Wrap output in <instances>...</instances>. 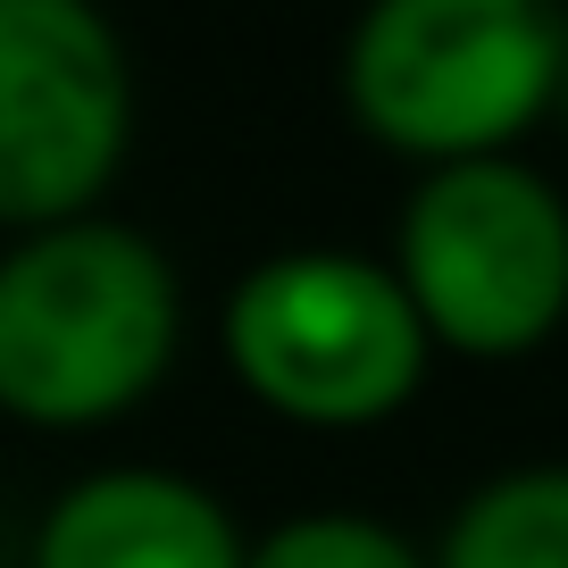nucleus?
<instances>
[{
    "mask_svg": "<svg viewBox=\"0 0 568 568\" xmlns=\"http://www.w3.org/2000/svg\"><path fill=\"white\" fill-rule=\"evenodd\" d=\"M125 51L84 0H0V226H68L125 160Z\"/></svg>",
    "mask_w": 568,
    "mask_h": 568,
    "instance_id": "5",
    "label": "nucleus"
},
{
    "mask_svg": "<svg viewBox=\"0 0 568 568\" xmlns=\"http://www.w3.org/2000/svg\"><path fill=\"white\" fill-rule=\"evenodd\" d=\"M226 359L276 418L376 426L418 393L426 326L393 267L359 251H276L234 284Z\"/></svg>",
    "mask_w": 568,
    "mask_h": 568,
    "instance_id": "3",
    "label": "nucleus"
},
{
    "mask_svg": "<svg viewBox=\"0 0 568 568\" xmlns=\"http://www.w3.org/2000/svg\"><path fill=\"white\" fill-rule=\"evenodd\" d=\"M426 343L468 359H518L568 310V210L518 160L435 168L402 217V267Z\"/></svg>",
    "mask_w": 568,
    "mask_h": 568,
    "instance_id": "4",
    "label": "nucleus"
},
{
    "mask_svg": "<svg viewBox=\"0 0 568 568\" xmlns=\"http://www.w3.org/2000/svg\"><path fill=\"white\" fill-rule=\"evenodd\" d=\"M243 568H426L385 518H359V510H310V518H284L267 527L260 544L243 551Z\"/></svg>",
    "mask_w": 568,
    "mask_h": 568,
    "instance_id": "8",
    "label": "nucleus"
},
{
    "mask_svg": "<svg viewBox=\"0 0 568 568\" xmlns=\"http://www.w3.org/2000/svg\"><path fill=\"white\" fill-rule=\"evenodd\" d=\"M560 101H568V51H560Z\"/></svg>",
    "mask_w": 568,
    "mask_h": 568,
    "instance_id": "9",
    "label": "nucleus"
},
{
    "mask_svg": "<svg viewBox=\"0 0 568 568\" xmlns=\"http://www.w3.org/2000/svg\"><path fill=\"white\" fill-rule=\"evenodd\" d=\"M444 568H568V468L485 485L444 535Z\"/></svg>",
    "mask_w": 568,
    "mask_h": 568,
    "instance_id": "7",
    "label": "nucleus"
},
{
    "mask_svg": "<svg viewBox=\"0 0 568 568\" xmlns=\"http://www.w3.org/2000/svg\"><path fill=\"white\" fill-rule=\"evenodd\" d=\"M176 267L109 217L26 234L0 260V409L26 426L125 418L176 359Z\"/></svg>",
    "mask_w": 568,
    "mask_h": 568,
    "instance_id": "1",
    "label": "nucleus"
},
{
    "mask_svg": "<svg viewBox=\"0 0 568 568\" xmlns=\"http://www.w3.org/2000/svg\"><path fill=\"white\" fill-rule=\"evenodd\" d=\"M568 26L535 0H385L343 51L352 118L409 160H501L560 92Z\"/></svg>",
    "mask_w": 568,
    "mask_h": 568,
    "instance_id": "2",
    "label": "nucleus"
},
{
    "mask_svg": "<svg viewBox=\"0 0 568 568\" xmlns=\"http://www.w3.org/2000/svg\"><path fill=\"white\" fill-rule=\"evenodd\" d=\"M34 568H243V535L201 485L160 468H109L59 494Z\"/></svg>",
    "mask_w": 568,
    "mask_h": 568,
    "instance_id": "6",
    "label": "nucleus"
}]
</instances>
